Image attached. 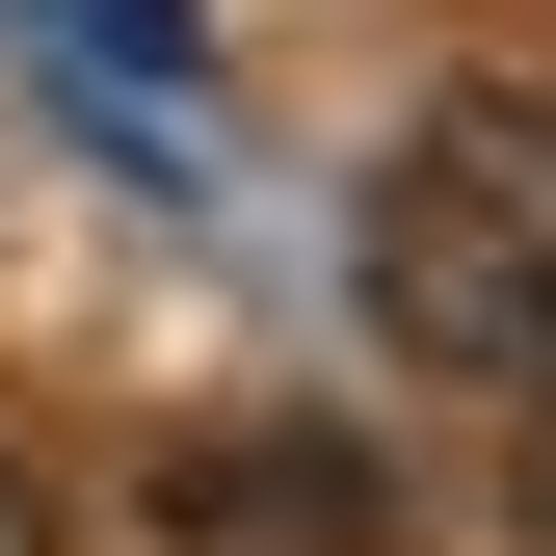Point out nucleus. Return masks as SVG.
I'll list each match as a JSON object with an SVG mask.
<instances>
[{
    "label": "nucleus",
    "instance_id": "obj_3",
    "mask_svg": "<svg viewBox=\"0 0 556 556\" xmlns=\"http://www.w3.org/2000/svg\"><path fill=\"white\" fill-rule=\"evenodd\" d=\"M0 556H53V477H27V451H0Z\"/></svg>",
    "mask_w": 556,
    "mask_h": 556
},
{
    "label": "nucleus",
    "instance_id": "obj_4",
    "mask_svg": "<svg viewBox=\"0 0 556 556\" xmlns=\"http://www.w3.org/2000/svg\"><path fill=\"white\" fill-rule=\"evenodd\" d=\"M530 556H556V425H530Z\"/></svg>",
    "mask_w": 556,
    "mask_h": 556
},
{
    "label": "nucleus",
    "instance_id": "obj_1",
    "mask_svg": "<svg viewBox=\"0 0 556 556\" xmlns=\"http://www.w3.org/2000/svg\"><path fill=\"white\" fill-rule=\"evenodd\" d=\"M371 344L451 397H556V80H451L371 186Z\"/></svg>",
    "mask_w": 556,
    "mask_h": 556
},
{
    "label": "nucleus",
    "instance_id": "obj_2",
    "mask_svg": "<svg viewBox=\"0 0 556 556\" xmlns=\"http://www.w3.org/2000/svg\"><path fill=\"white\" fill-rule=\"evenodd\" d=\"M160 530L186 556H397V477L344 425H186L160 451Z\"/></svg>",
    "mask_w": 556,
    "mask_h": 556
}]
</instances>
